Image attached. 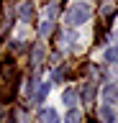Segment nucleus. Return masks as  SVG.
<instances>
[{
  "mask_svg": "<svg viewBox=\"0 0 118 123\" xmlns=\"http://www.w3.org/2000/svg\"><path fill=\"white\" fill-rule=\"evenodd\" d=\"M105 62H118V49H108L105 51Z\"/></svg>",
  "mask_w": 118,
  "mask_h": 123,
  "instance_id": "9b49d317",
  "label": "nucleus"
},
{
  "mask_svg": "<svg viewBox=\"0 0 118 123\" xmlns=\"http://www.w3.org/2000/svg\"><path fill=\"white\" fill-rule=\"evenodd\" d=\"M62 100H64V103H67V105H75V103H77V92H75V90H64V95H62Z\"/></svg>",
  "mask_w": 118,
  "mask_h": 123,
  "instance_id": "39448f33",
  "label": "nucleus"
},
{
  "mask_svg": "<svg viewBox=\"0 0 118 123\" xmlns=\"http://www.w3.org/2000/svg\"><path fill=\"white\" fill-rule=\"evenodd\" d=\"M33 13H36V8H33L31 3H28V5H23V8H21V15H23L26 21H28V18H33Z\"/></svg>",
  "mask_w": 118,
  "mask_h": 123,
  "instance_id": "0eeeda50",
  "label": "nucleus"
},
{
  "mask_svg": "<svg viewBox=\"0 0 118 123\" xmlns=\"http://www.w3.org/2000/svg\"><path fill=\"white\" fill-rule=\"evenodd\" d=\"M82 98H85V103H93V98H95V90H93V85H87V87H85Z\"/></svg>",
  "mask_w": 118,
  "mask_h": 123,
  "instance_id": "9d476101",
  "label": "nucleus"
},
{
  "mask_svg": "<svg viewBox=\"0 0 118 123\" xmlns=\"http://www.w3.org/2000/svg\"><path fill=\"white\" fill-rule=\"evenodd\" d=\"M105 100H118V87H113V85H110V87H105Z\"/></svg>",
  "mask_w": 118,
  "mask_h": 123,
  "instance_id": "6e6552de",
  "label": "nucleus"
},
{
  "mask_svg": "<svg viewBox=\"0 0 118 123\" xmlns=\"http://www.w3.org/2000/svg\"><path fill=\"white\" fill-rule=\"evenodd\" d=\"M64 123H82L80 110H69V113H67V118H64Z\"/></svg>",
  "mask_w": 118,
  "mask_h": 123,
  "instance_id": "423d86ee",
  "label": "nucleus"
},
{
  "mask_svg": "<svg viewBox=\"0 0 118 123\" xmlns=\"http://www.w3.org/2000/svg\"><path fill=\"white\" fill-rule=\"evenodd\" d=\"M98 115H100L103 123H116V113H113V108H110V105H103Z\"/></svg>",
  "mask_w": 118,
  "mask_h": 123,
  "instance_id": "f03ea898",
  "label": "nucleus"
},
{
  "mask_svg": "<svg viewBox=\"0 0 118 123\" xmlns=\"http://www.w3.org/2000/svg\"><path fill=\"white\" fill-rule=\"evenodd\" d=\"M46 92H49V82H41V85H39V90H36V95H33V103H44Z\"/></svg>",
  "mask_w": 118,
  "mask_h": 123,
  "instance_id": "20e7f679",
  "label": "nucleus"
},
{
  "mask_svg": "<svg viewBox=\"0 0 118 123\" xmlns=\"http://www.w3.org/2000/svg\"><path fill=\"white\" fill-rule=\"evenodd\" d=\"M56 10H59V5H49V15H51V18L56 15Z\"/></svg>",
  "mask_w": 118,
  "mask_h": 123,
  "instance_id": "4468645a",
  "label": "nucleus"
},
{
  "mask_svg": "<svg viewBox=\"0 0 118 123\" xmlns=\"http://www.w3.org/2000/svg\"><path fill=\"white\" fill-rule=\"evenodd\" d=\"M41 59H44V46H36V49H33V62H36V64H41Z\"/></svg>",
  "mask_w": 118,
  "mask_h": 123,
  "instance_id": "1a4fd4ad",
  "label": "nucleus"
},
{
  "mask_svg": "<svg viewBox=\"0 0 118 123\" xmlns=\"http://www.w3.org/2000/svg\"><path fill=\"white\" fill-rule=\"evenodd\" d=\"M90 21V5H85V3H75V5L67 10V23H72V26H80V23Z\"/></svg>",
  "mask_w": 118,
  "mask_h": 123,
  "instance_id": "f257e3e1",
  "label": "nucleus"
},
{
  "mask_svg": "<svg viewBox=\"0 0 118 123\" xmlns=\"http://www.w3.org/2000/svg\"><path fill=\"white\" fill-rule=\"evenodd\" d=\"M41 121L44 123H59V115H56L54 108H44L41 110Z\"/></svg>",
  "mask_w": 118,
  "mask_h": 123,
  "instance_id": "7ed1b4c3",
  "label": "nucleus"
},
{
  "mask_svg": "<svg viewBox=\"0 0 118 123\" xmlns=\"http://www.w3.org/2000/svg\"><path fill=\"white\" fill-rule=\"evenodd\" d=\"M41 33H44V36H46V33H51V23H41Z\"/></svg>",
  "mask_w": 118,
  "mask_h": 123,
  "instance_id": "ddd939ff",
  "label": "nucleus"
},
{
  "mask_svg": "<svg viewBox=\"0 0 118 123\" xmlns=\"http://www.w3.org/2000/svg\"><path fill=\"white\" fill-rule=\"evenodd\" d=\"M100 10H103V15H110L113 10H116V5H113V3H105V5H103Z\"/></svg>",
  "mask_w": 118,
  "mask_h": 123,
  "instance_id": "f8f14e48",
  "label": "nucleus"
}]
</instances>
